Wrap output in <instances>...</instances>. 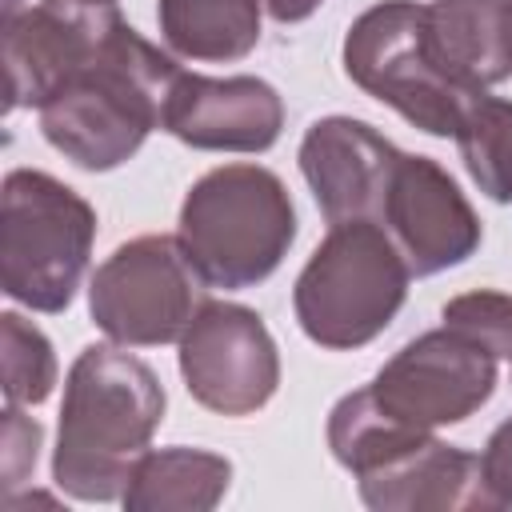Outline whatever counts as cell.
I'll use <instances>...</instances> for the list:
<instances>
[{"label":"cell","instance_id":"cell-7","mask_svg":"<svg viewBox=\"0 0 512 512\" xmlns=\"http://www.w3.org/2000/svg\"><path fill=\"white\" fill-rule=\"evenodd\" d=\"M340 60L360 92L428 136H452L468 96H476L436 72L424 44V4L416 0H380L364 8L344 32Z\"/></svg>","mask_w":512,"mask_h":512},{"label":"cell","instance_id":"cell-21","mask_svg":"<svg viewBox=\"0 0 512 512\" xmlns=\"http://www.w3.org/2000/svg\"><path fill=\"white\" fill-rule=\"evenodd\" d=\"M40 424L20 412V404L4 408V488H20L40 456Z\"/></svg>","mask_w":512,"mask_h":512},{"label":"cell","instance_id":"cell-6","mask_svg":"<svg viewBox=\"0 0 512 512\" xmlns=\"http://www.w3.org/2000/svg\"><path fill=\"white\" fill-rule=\"evenodd\" d=\"M208 288L180 236L148 232L120 244L92 272L88 316L112 344L160 348L188 332Z\"/></svg>","mask_w":512,"mask_h":512},{"label":"cell","instance_id":"cell-9","mask_svg":"<svg viewBox=\"0 0 512 512\" xmlns=\"http://www.w3.org/2000/svg\"><path fill=\"white\" fill-rule=\"evenodd\" d=\"M188 396L216 416H252L280 388V352L260 312L232 300H204L176 340Z\"/></svg>","mask_w":512,"mask_h":512},{"label":"cell","instance_id":"cell-8","mask_svg":"<svg viewBox=\"0 0 512 512\" xmlns=\"http://www.w3.org/2000/svg\"><path fill=\"white\" fill-rule=\"evenodd\" d=\"M368 392L396 420L436 432L448 424H464L492 400L496 356L460 328L440 324L384 360L368 380Z\"/></svg>","mask_w":512,"mask_h":512},{"label":"cell","instance_id":"cell-10","mask_svg":"<svg viewBox=\"0 0 512 512\" xmlns=\"http://www.w3.org/2000/svg\"><path fill=\"white\" fill-rule=\"evenodd\" d=\"M124 20L116 0H40L4 12L8 112L40 108Z\"/></svg>","mask_w":512,"mask_h":512},{"label":"cell","instance_id":"cell-13","mask_svg":"<svg viewBox=\"0 0 512 512\" xmlns=\"http://www.w3.org/2000/svg\"><path fill=\"white\" fill-rule=\"evenodd\" d=\"M284 128V100L260 76L180 72L164 104V132L196 152H268Z\"/></svg>","mask_w":512,"mask_h":512},{"label":"cell","instance_id":"cell-11","mask_svg":"<svg viewBox=\"0 0 512 512\" xmlns=\"http://www.w3.org/2000/svg\"><path fill=\"white\" fill-rule=\"evenodd\" d=\"M380 224L404 252L412 276L448 272L464 264L484 240L480 216L460 192V184L448 176V168L432 156L412 152H400L392 168Z\"/></svg>","mask_w":512,"mask_h":512},{"label":"cell","instance_id":"cell-20","mask_svg":"<svg viewBox=\"0 0 512 512\" xmlns=\"http://www.w3.org/2000/svg\"><path fill=\"white\" fill-rule=\"evenodd\" d=\"M448 328H460L476 344H484L496 360H512V296L496 288L460 292L440 308Z\"/></svg>","mask_w":512,"mask_h":512},{"label":"cell","instance_id":"cell-2","mask_svg":"<svg viewBox=\"0 0 512 512\" xmlns=\"http://www.w3.org/2000/svg\"><path fill=\"white\" fill-rule=\"evenodd\" d=\"M180 64L128 20L40 104L44 140L84 172H112L164 128V104Z\"/></svg>","mask_w":512,"mask_h":512},{"label":"cell","instance_id":"cell-18","mask_svg":"<svg viewBox=\"0 0 512 512\" xmlns=\"http://www.w3.org/2000/svg\"><path fill=\"white\" fill-rule=\"evenodd\" d=\"M452 140L460 148V160L472 184L488 200L508 204L512 200V100L488 96V92L468 96Z\"/></svg>","mask_w":512,"mask_h":512},{"label":"cell","instance_id":"cell-4","mask_svg":"<svg viewBox=\"0 0 512 512\" xmlns=\"http://www.w3.org/2000/svg\"><path fill=\"white\" fill-rule=\"evenodd\" d=\"M412 268L380 220L328 224L292 284L300 332L328 352L372 344L404 308Z\"/></svg>","mask_w":512,"mask_h":512},{"label":"cell","instance_id":"cell-5","mask_svg":"<svg viewBox=\"0 0 512 512\" xmlns=\"http://www.w3.org/2000/svg\"><path fill=\"white\" fill-rule=\"evenodd\" d=\"M96 240V208L40 168H12L0 188V288L56 316L72 304Z\"/></svg>","mask_w":512,"mask_h":512},{"label":"cell","instance_id":"cell-15","mask_svg":"<svg viewBox=\"0 0 512 512\" xmlns=\"http://www.w3.org/2000/svg\"><path fill=\"white\" fill-rule=\"evenodd\" d=\"M424 44L460 92H488L512 76V0H428Z\"/></svg>","mask_w":512,"mask_h":512},{"label":"cell","instance_id":"cell-19","mask_svg":"<svg viewBox=\"0 0 512 512\" xmlns=\"http://www.w3.org/2000/svg\"><path fill=\"white\" fill-rule=\"evenodd\" d=\"M0 360H4V400L8 404H44L56 388V352L52 340L24 320L20 312L0 316Z\"/></svg>","mask_w":512,"mask_h":512},{"label":"cell","instance_id":"cell-12","mask_svg":"<svg viewBox=\"0 0 512 512\" xmlns=\"http://www.w3.org/2000/svg\"><path fill=\"white\" fill-rule=\"evenodd\" d=\"M300 176L328 224L380 220L400 148L356 116H320L300 140Z\"/></svg>","mask_w":512,"mask_h":512},{"label":"cell","instance_id":"cell-22","mask_svg":"<svg viewBox=\"0 0 512 512\" xmlns=\"http://www.w3.org/2000/svg\"><path fill=\"white\" fill-rule=\"evenodd\" d=\"M480 472L484 488L496 508H512V416L492 428L484 452H480Z\"/></svg>","mask_w":512,"mask_h":512},{"label":"cell","instance_id":"cell-1","mask_svg":"<svg viewBox=\"0 0 512 512\" xmlns=\"http://www.w3.org/2000/svg\"><path fill=\"white\" fill-rule=\"evenodd\" d=\"M160 376L124 344H88L68 376L52 448V484L84 504L120 500L164 420Z\"/></svg>","mask_w":512,"mask_h":512},{"label":"cell","instance_id":"cell-23","mask_svg":"<svg viewBox=\"0 0 512 512\" xmlns=\"http://www.w3.org/2000/svg\"><path fill=\"white\" fill-rule=\"evenodd\" d=\"M264 4V12L276 20V24H300V20H308L324 0H260Z\"/></svg>","mask_w":512,"mask_h":512},{"label":"cell","instance_id":"cell-16","mask_svg":"<svg viewBox=\"0 0 512 512\" xmlns=\"http://www.w3.org/2000/svg\"><path fill=\"white\" fill-rule=\"evenodd\" d=\"M232 484V460L208 448H148L120 496L128 512H212Z\"/></svg>","mask_w":512,"mask_h":512},{"label":"cell","instance_id":"cell-3","mask_svg":"<svg viewBox=\"0 0 512 512\" xmlns=\"http://www.w3.org/2000/svg\"><path fill=\"white\" fill-rule=\"evenodd\" d=\"M176 236L212 288L264 284L296 240V208L284 180L264 164H220L180 204Z\"/></svg>","mask_w":512,"mask_h":512},{"label":"cell","instance_id":"cell-17","mask_svg":"<svg viewBox=\"0 0 512 512\" xmlns=\"http://www.w3.org/2000/svg\"><path fill=\"white\" fill-rule=\"evenodd\" d=\"M260 0H156L160 40L196 64H232L260 44Z\"/></svg>","mask_w":512,"mask_h":512},{"label":"cell","instance_id":"cell-14","mask_svg":"<svg viewBox=\"0 0 512 512\" xmlns=\"http://www.w3.org/2000/svg\"><path fill=\"white\" fill-rule=\"evenodd\" d=\"M360 500L372 512H488L496 508L480 456L444 444L436 432H420L372 468L356 476Z\"/></svg>","mask_w":512,"mask_h":512}]
</instances>
